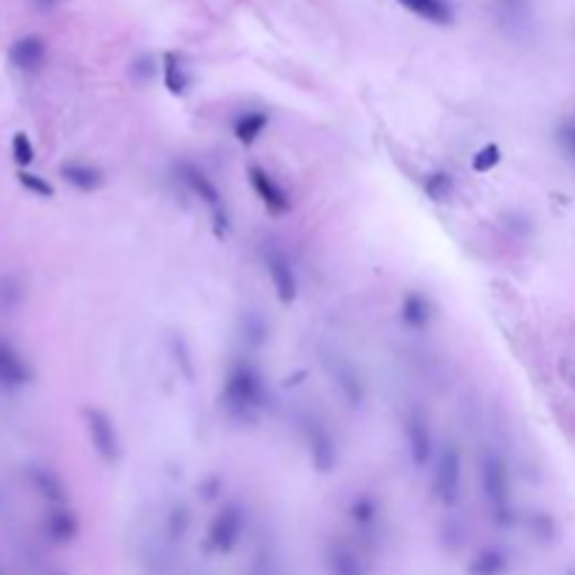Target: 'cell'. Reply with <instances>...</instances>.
<instances>
[{
    "label": "cell",
    "mask_w": 575,
    "mask_h": 575,
    "mask_svg": "<svg viewBox=\"0 0 575 575\" xmlns=\"http://www.w3.org/2000/svg\"><path fill=\"white\" fill-rule=\"evenodd\" d=\"M270 404V387L264 374L250 359H236L227 367L222 385V407L234 421L250 424Z\"/></svg>",
    "instance_id": "obj_1"
},
{
    "label": "cell",
    "mask_w": 575,
    "mask_h": 575,
    "mask_svg": "<svg viewBox=\"0 0 575 575\" xmlns=\"http://www.w3.org/2000/svg\"><path fill=\"white\" fill-rule=\"evenodd\" d=\"M480 489L489 502V511L497 525L514 522V500H511V469L497 449H486L480 457Z\"/></svg>",
    "instance_id": "obj_2"
},
{
    "label": "cell",
    "mask_w": 575,
    "mask_h": 575,
    "mask_svg": "<svg viewBox=\"0 0 575 575\" xmlns=\"http://www.w3.org/2000/svg\"><path fill=\"white\" fill-rule=\"evenodd\" d=\"M177 174H180L182 182H186V189H189L202 205H208V211H211V217H214V225H217V234H227L230 217H227V211H225V199H222V191L217 189L214 177H208L197 164H189V160H182V164L177 166Z\"/></svg>",
    "instance_id": "obj_3"
},
{
    "label": "cell",
    "mask_w": 575,
    "mask_h": 575,
    "mask_svg": "<svg viewBox=\"0 0 575 575\" xmlns=\"http://www.w3.org/2000/svg\"><path fill=\"white\" fill-rule=\"evenodd\" d=\"M320 359H323V367H326V374L332 379V385L340 390V396L342 402L349 404V407H362L365 402V382H362V374L357 371V365L340 354V351H320Z\"/></svg>",
    "instance_id": "obj_4"
},
{
    "label": "cell",
    "mask_w": 575,
    "mask_h": 575,
    "mask_svg": "<svg viewBox=\"0 0 575 575\" xmlns=\"http://www.w3.org/2000/svg\"><path fill=\"white\" fill-rule=\"evenodd\" d=\"M84 424H87V435H90V444H93L96 455L104 460V464H119L121 460V435H119V429H115L110 412H104L99 407H87Z\"/></svg>",
    "instance_id": "obj_5"
},
{
    "label": "cell",
    "mask_w": 575,
    "mask_h": 575,
    "mask_svg": "<svg viewBox=\"0 0 575 575\" xmlns=\"http://www.w3.org/2000/svg\"><path fill=\"white\" fill-rule=\"evenodd\" d=\"M460 482H464V455H460L455 444H449L438 457V469H435V480H432L435 497H438L447 509H452L460 500Z\"/></svg>",
    "instance_id": "obj_6"
},
{
    "label": "cell",
    "mask_w": 575,
    "mask_h": 575,
    "mask_svg": "<svg viewBox=\"0 0 575 575\" xmlns=\"http://www.w3.org/2000/svg\"><path fill=\"white\" fill-rule=\"evenodd\" d=\"M304 441H306V452H309L312 466L320 474H329L337 469V441L323 421L309 416L304 421Z\"/></svg>",
    "instance_id": "obj_7"
},
{
    "label": "cell",
    "mask_w": 575,
    "mask_h": 575,
    "mask_svg": "<svg viewBox=\"0 0 575 575\" xmlns=\"http://www.w3.org/2000/svg\"><path fill=\"white\" fill-rule=\"evenodd\" d=\"M244 522H247V517H244L242 505H236V502L222 505V511L208 525V542L217 553H230V550L239 544V539L244 534Z\"/></svg>",
    "instance_id": "obj_8"
},
{
    "label": "cell",
    "mask_w": 575,
    "mask_h": 575,
    "mask_svg": "<svg viewBox=\"0 0 575 575\" xmlns=\"http://www.w3.org/2000/svg\"><path fill=\"white\" fill-rule=\"evenodd\" d=\"M247 180H250V186L252 191H256V197L261 199L264 208L272 214V217H284L292 211V197L289 191L281 186L279 180H275L267 169L261 166H250L247 169Z\"/></svg>",
    "instance_id": "obj_9"
},
{
    "label": "cell",
    "mask_w": 575,
    "mask_h": 575,
    "mask_svg": "<svg viewBox=\"0 0 575 575\" xmlns=\"http://www.w3.org/2000/svg\"><path fill=\"white\" fill-rule=\"evenodd\" d=\"M404 438H407V449H410V460L416 469L429 466V460L435 455V441H432V429L429 421L421 410H410L404 419Z\"/></svg>",
    "instance_id": "obj_10"
},
{
    "label": "cell",
    "mask_w": 575,
    "mask_h": 575,
    "mask_svg": "<svg viewBox=\"0 0 575 575\" xmlns=\"http://www.w3.org/2000/svg\"><path fill=\"white\" fill-rule=\"evenodd\" d=\"M267 272H270V281H272V289L275 295H279V301L281 304H295V297H297V275H295V267L292 261L284 256V252L279 250H272L267 252Z\"/></svg>",
    "instance_id": "obj_11"
},
{
    "label": "cell",
    "mask_w": 575,
    "mask_h": 575,
    "mask_svg": "<svg viewBox=\"0 0 575 575\" xmlns=\"http://www.w3.org/2000/svg\"><path fill=\"white\" fill-rule=\"evenodd\" d=\"M435 317V306L424 292H407L402 297V309H399V320L410 329V332H427L432 326Z\"/></svg>",
    "instance_id": "obj_12"
},
{
    "label": "cell",
    "mask_w": 575,
    "mask_h": 575,
    "mask_svg": "<svg viewBox=\"0 0 575 575\" xmlns=\"http://www.w3.org/2000/svg\"><path fill=\"white\" fill-rule=\"evenodd\" d=\"M45 54H49V49H45V40L37 37V34H26L12 42L9 49V62L17 67V71H37V67H42L45 62Z\"/></svg>",
    "instance_id": "obj_13"
},
{
    "label": "cell",
    "mask_w": 575,
    "mask_h": 575,
    "mask_svg": "<svg viewBox=\"0 0 575 575\" xmlns=\"http://www.w3.org/2000/svg\"><path fill=\"white\" fill-rule=\"evenodd\" d=\"M62 180L82 194H93V191L104 189V182H107L104 172L93 164H84V160H71V164H65Z\"/></svg>",
    "instance_id": "obj_14"
},
{
    "label": "cell",
    "mask_w": 575,
    "mask_h": 575,
    "mask_svg": "<svg viewBox=\"0 0 575 575\" xmlns=\"http://www.w3.org/2000/svg\"><path fill=\"white\" fill-rule=\"evenodd\" d=\"M31 379V371L26 359L20 357V351L14 345H9L6 340H0V385L6 387H20Z\"/></svg>",
    "instance_id": "obj_15"
},
{
    "label": "cell",
    "mask_w": 575,
    "mask_h": 575,
    "mask_svg": "<svg viewBox=\"0 0 575 575\" xmlns=\"http://www.w3.org/2000/svg\"><path fill=\"white\" fill-rule=\"evenodd\" d=\"M164 84H166V90L172 96H186L189 90H191V71H189V65H186V59H182L180 54H174V51H166L164 54Z\"/></svg>",
    "instance_id": "obj_16"
},
{
    "label": "cell",
    "mask_w": 575,
    "mask_h": 575,
    "mask_svg": "<svg viewBox=\"0 0 575 575\" xmlns=\"http://www.w3.org/2000/svg\"><path fill=\"white\" fill-rule=\"evenodd\" d=\"M399 4L416 17L432 22V26H449V22L455 20L449 0H399Z\"/></svg>",
    "instance_id": "obj_17"
},
{
    "label": "cell",
    "mask_w": 575,
    "mask_h": 575,
    "mask_svg": "<svg viewBox=\"0 0 575 575\" xmlns=\"http://www.w3.org/2000/svg\"><path fill=\"white\" fill-rule=\"evenodd\" d=\"M267 127H270V112L267 110H247L234 121V137L239 144L250 146L267 132Z\"/></svg>",
    "instance_id": "obj_18"
},
{
    "label": "cell",
    "mask_w": 575,
    "mask_h": 575,
    "mask_svg": "<svg viewBox=\"0 0 575 575\" xmlns=\"http://www.w3.org/2000/svg\"><path fill=\"white\" fill-rule=\"evenodd\" d=\"M45 534H49L54 542L65 544V542H74L79 536V519L71 509H54L45 519Z\"/></svg>",
    "instance_id": "obj_19"
},
{
    "label": "cell",
    "mask_w": 575,
    "mask_h": 575,
    "mask_svg": "<svg viewBox=\"0 0 575 575\" xmlns=\"http://www.w3.org/2000/svg\"><path fill=\"white\" fill-rule=\"evenodd\" d=\"M421 189H424L427 199H432V202L441 205V202L452 199V194H455V177H452L449 172H444V169L429 172V174L424 177V182H421Z\"/></svg>",
    "instance_id": "obj_20"
},
{
    "label": "cell",
    "mask_w": 575,
    "mask_h": 575,
    "mask_svg": "<svg viewBox=\"0 0 575 575\" xmlns=\"http://www.w3.org/2000/svg\"><path fill=\"white\" fill-rule=\"evenodd\" d=\"M329 570H332V575H362V564H359L357 553L345 544L329 547Z\"/></svg>",
    "instance_id": "obj_21"
},
{
    "label": "cell",
    "mask_w": 575,
    "mask_h": 575,
    "mask_svg": "<svg viewBox=\"0 0 575 575\" xmlns=\"http://www.w3.org/2000/svg\"><path fill=\"white\" fill-rule=\"evenodd\" d=\"M349 517L357 527H371L379 519V505L371 494H359L349 505Z\"/></svg>",
    "instance_id": "obj_22"
},
{
    "label": "cell",
    "mask_w": 575,
    "mask_h": 575,
    "mask_svg": "<svg viewBox=\"0 0 575 575\" xmlns=\"http://www.w3.org/2000/svg\"><path fill=\"white\" fill-rule=\"evenodd\" d=\"M31 480H34V486L40 489V494L45 500H51L54 505L65 502V486H62V480L51 469H34Z\"/></svg>",
    "instance_id": "obj_23"
},
{
    "label": "cell",
    "mask_w": 575,
    "mask_h": 575,
    "mask_svg": "<svg viewBox=\"0 0 575 575\" xmlns=\"http://www.w3.org/2000/svg\"><path fill=\"white\" fill-rule=\"evenodd\" d=\"M505 567H509V559H505L500 550H482V553L474 556V562L469 564L472 575H502Z\"/></svg>",
    "instance_id": "obj_24"
},
{
    "label": "cell",
    "mask_w": 575,
    "mask_h": 575,
    "mask_svg": "<svg viewBox=\"0 0 575 575\" xmlns=\"http://www.w3.org/2000/svg\"><path fill=\"white\" fill-rule=\"evenodd\" d=\"M242 337L247 345H252V349H261V345L267 342L270 337V326L264 323V317L256 314V312H247L242 317Z\"/></svg>",
    "instance_id": "obj_25"
},
{
    "label": "cell",
    "mask_w": 575,
    "mask_h": 575,
    "mask_svg": "<svg viewBox=\"0 0 575 575\" xmlns=\"http://www.w3.org/2000/svg\"><path fill=\"white\" fill-rule=\"evenodd\" d=\"M497 6L500 17L514 22V26H522V22L531 20V0H491Z\"/></svg>",
    "instance_id": "obj_26"
},
{
    "label": "cell",
    "mask_w": 575,
    "mask_h": 575,
    "mask_svg": "<svg viewBox=\"0 0 575 575\" xmlns=\"http://www.w3.org/2000/svg\"><path fill=\"white\" fill-rule=\"evenodd\" d=\"M500 160H502V149L497 144H486L482 149H477V155H472V172L486 174L494 166H500Z\"/></svg>",
    "instance_id": "obj_27"
},
{
    "label": "cell",
    "mask_w": 575,
    "mask_h": 575,
    "mask_svg": "<svg viewBox=\"0 0 575 575\" xmlns=\"http://www.w3.org/2000/svg\"><path fill=\"white\" fill-rule=\"evenodd\" d=\"M189 525H191V514L186 505H174L172 514H169V522H166V531L172 539H182L189 531Z\"/></svg>",
    "instance_id": "obj_28"
},
{
    "label": "cell",
    "mask_w": 575,
    "mask_h": 575,
    "mask_svg": "<svg viewBox=\"0 0 575 575\" xmlns=\"http://www.w3.org/2000/svg\"><path fill=\"white\" fill-rule=\"evenodd\" d=\"M17 177H20L22 189H26V191H31V194H37V197H42V199H51V197H54V186H51V182L45 180V177L29 174V172H20Z\"/></svg>",
    "instance_id": "obj_29"
},
{
    "label": "cell",
    "mask_w": 575,
    "mask_h": 575,
    "mask_svg": "<svg viewBox=\"0 0 575 575\" xmlns=\"http://www.w3.org/2000/svg\"><path fill=\"white\" fill-rule=\"evenodd\" d=\"M12 155H14V160H17V166H29L31 160H34V146H31V141H29L26 132H17V135H14Z\"/></svg>",
    "instance_id": "obj_30"
},
{
    "label": "cell",
    "mask_w": 575,
    "mask_h": 575,
    "mask_svg": "<svg viewBox=\"0 0 575 575\" xmlns=\"http://www.w3.org/2000/svg\"><path fill=\"white\" fill-rule=\"evenodd\" d=\"M556 144L564 149V155H567L570 160H575V119L562 121V124L556 127Z\"/></svg>",
    "instance_id": "obj_31"
},
{
    "label": "cell",
    "mask_w": 575,
    "mask_h": 575,
    "mask_svg": "<svg viewBox=\"0 0 575 575\" xmlns=\"http://www.w3.org/2000/svg\"><path fill=\"white\" fill-rule=\"evenodd\" d=\"M217 489H222V480H219V477H208V480H205L202 486H199V491H202L205 500H214V497H217Z\"/></svg>",
    "instance_id": "obj_32"
},
{
    "label": "cell",
    "mask_w": 575,
    "mask_h": 575,
    "mask_svg": "<svg viewBox=\"0 0 575 575\" xmlns=\"http://www.w3.org/2000/svg\"><path fill=\"white\" fill-rule=\"evenodd\" d=\"M152 71H155V67H152V59H149V57H141V59H137V62L132 65V74H141L144 79L152 76Z\"/></svg>",
    "instance_id": "obj_33"
},
{
    "label": "cell",
    "mask_w": 575,
    "mask_h": 575,
    "mask_svg": "<svg viewBox=\"0 0 575 575\" xmlns=\"http://www.w3.org/2000/svg\"><path fill=\"white\" fill-rule=\"evenodd\" d=\"M29 4L37 9V12H42V14H49V12H54L57 6H59V0H29Z\"/></svg>",
    "instance_id": "obj_34"
}]
</instances>
